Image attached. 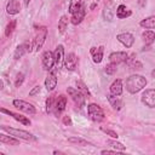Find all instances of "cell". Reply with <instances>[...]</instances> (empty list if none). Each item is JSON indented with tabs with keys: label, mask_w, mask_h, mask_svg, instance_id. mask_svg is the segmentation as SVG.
<instances>
[{
	"label": "cell",
	"mask_w": 155,
	"mask_h": 155,
	"mask_svg": "<svg viewBox=\"0 0 155 155\" xmlns=\"http://www.w3.org/2000/svg\"><path fill=\"white\" fill-rule=\"evenodd\" d=\"M21 11V4L18 0H10L6 6V12L8 15H17Z\"/></svg>",
	"instance_id": "obj_16"
},
{
	"label": "cell",
	"mask_w": 155,
	"mask_h": 155,
	"mask_svg": "<svg viewBox=\"0 0 155 155\" xmlns=\"http://www.w3.org/2000/svg\"><path fill=\"white\" fill-rule=\"evenodd\" d=\"M15 28H16V21L13 19V21H11L7 25H6V29H5V35L6 36H10V34L15 30Z\"/></svg>",
	"instance_id": "obj_32"
},
{
	"label": "cell",
	"mask_w": 155,
	"mask_h": 155,
	"mask_svg": "<svg viewBox=\"0 0 155 155\" xmlns=\"http://www.w3.org/2000/svg\"><path fill=\"white\" fill-rule=\"evenodd\" d=\"M67 107V97L63 96V94H59V96H56V101H54V109H53V113L56 115L61 114Z\"/></svg>",
	"instance_id": "obj_9"
},
{
	"label": "cell",
	"mask_w": 155,
	"mask_h": 155,
	"mask_svg": "<svg viewBox=\"0 0 155 155\" xmlns=\"http://www.w3.org/2000/svg\"><path fill=\"white\" fill-rule=\"evenodd\" d=\"M23 80H24V75H23L22 73H19V74H17V79H16V82H15V85H16V87H19V86L22 85V82H23Z\"/></svg>",
	"instance_id": "obj_36"
},
{
	"label": "cell",
	"mask_w": 155,
	"mask_h": 155,
	"mask_svg": "<svg viewBox=\"0 0 155 155\" xmlns=\"http://www.w3.org/2000/svg\"><path fill=\"white\" fill-rule=\"evenodd\" d=\"M116 39H117L124 46H126L127 48H130V47L133 45V42H134V38H133V35L130 34V33H121V34H117Z\"/></svg>",
	"instance_id": "obj_12"
},
{
	"label": "cell",
	"mask_w": 155,
	"mask_h": 155,
	"mask_svg": "<svg viewBox=\"0 0 155 155\" xmlns=\"http://www.w3.org/2000/svg\"><path fill=\"white\" fill-rule=\"evenodd\" d=\"M54 101H56V96H50L46 99V110L47 113H53L54 109Z\"/></svg>",
	"instance_id": "obj_29"
},
{
	"label": "cell",
	"mask_w": 155,
	"mask_h": 155,
	"mask_svg": "<svg viewBox=\"0 0 155 155\" xmlns=\"http://www.w3.org/2000/svg\"><path fill=\"white\" fill-rule=\"evenodd\" d=\"M104 17L108 21H111V18H113V10L109 8V6H105V8H104Z\"/></svg>",
	"instance_id": "obj_34"
},
{
	"label": "cell",
	"mask_w": 155,
	"mask_h": 155,
	"mask_svg": "<svg viewBox=\"0 0 155 155\" xmlns=\"http://www.w3.org/2000/svg\"><path fill=\"white\" fill-rule=\"evenodd\" d=\"M40 88H41L40 86H35V87L29 92V96H35L36 93H39V92H40Z\"/></svg>",
	"instance_id": "obj_37"
},
{
	"label": "cell",
	"mask_w": 155,
	"mask_h": 155,
	"mask_svg": "<svg viewBox=\"0 0 155 155\" xmlns=\"http://www.w3.org/2000/svg\"><path fill=\"white\" fill-rule=\"evenodd\" d=\"M132 15V12L125 6V5H119L116 7V17L120 18V19H124L126 17H130Z\"/></svg>",
	"instance_id": "obj_22"
},
{
	"label": "cell",
	"mask_w": 155,
	"mask_h": 155,
	"mask_svg": "<svg viewBox=\"0 0 155 155\" xmlns=\"http://www.w3.org/2000/svg\"><path fill=\"white\" fill-rule=\"evenodd\" d=\"M42 65H44V69L46 70H51L53 68V64H54V61H53V53L51 51H45L42 53Z\"/></svg>",
	"instance_id": "obj_11"
},
{
	"label": "cell",
	"mask_w": 155,
	"mask_h": 155,
	"mask_svg": "<svg viewBox=\"0 0 155 155\" xmlns=\"http://www.w3.org/2000/svg\"><path fill=\"white\" fill-rule=\"evenodd\" d=\"M107 144L110 145V147H113V148H115L116 150H125L126 149V147L122 143L116 142V140H107Z\"/></svg>",
	"instance_id": "obj_31"
},
{
	"label": "cell",
	"mask_w": 155,
	"mask_h": 155,
	"mask_svg": "<svg viewBox=\"0 0 155 155\" xmlns=\"http://www.w3.org/2000/svg\"><path fill=\"white\" fill-rule=\"evenodd\" d=\"M116 151H113V150H102V154H115Z\"/></svg>",
	"instance_id": "obj_39"
},
{
	"label": "cell",
	"mask_w": 155,
	"mask_h": 155,
	"mask_svg": "<svg viewBox=\"0 0 155 155\" xmlns=\"http://www.w3.org/2000/svg\"><path fill=\"white\" fill-rule=\"evenodd\" d=\"M101 130H102L104 133H107V134H109L110 137H113V138H117V137H119L117 133H116L115 131H113V130H109V128H105V127H101Z\"/></svg>",
	"instance_id": "obj_35"
},
{
	"label": "cell",
	"mask_w": 155,
	"mask_h": 155,
	"mask_svg": "<svg viewBox=\"0 0 155 155\" xmlns=\"http://www.w3.org/2000/svg\"><path fill=\"white\" fill-rule=\"evenodd\" d=\"M139 2H140V5H144V1L143 0H139Z\"/></svg>",
	"instance_id": "obj_42"
},
{
	"label": "cell",
	"mask_w": 155,
	"mask_h": 155,
	"mask_svg": "<svg viewBox=\"0 0 155 155\" xmlns=\"http://www.w3.org/2000/svg\"><path fill=\"white\" fill-rule=\"evenodd\" d=\"M0 142H2L5 144H11V145H18L19 144L18 139L10 137V136H6V134H1V133H0Z\"/></svg>",
	"instance_id": "obj_26"
},
{
	"label": "cell",
	"mask_w": 155,
	"mask_h": 155,
	"mask_svg": "<svg viewBox=\"0 0 155 155\" xmlns=\"http://www.w3.org/2000/svg\"><path fill=\"white\" fill-rule=\"evenodd\" d=\"M46 35H47V28L46 27H40L36 29V34H35V39H34V45H35L36 51H39L42 47L44 41L46 39Z\"/></svg>",
	"instance_id": "obj_5"
},
{
	"label": "cell",
	"mask_w": 155,
	"mask_h": 155,
	"mask_svg": "<svg viewBox=\"0 0 155 155\" xmlns=\"http://www.w3.org/2000/svg\"><path fill=\"white\" fill-rule=\"evenodd\" d=\"M147 85V79L142 75H131L126 80V90L130 93H137Z\"/></svg>",
	"instance_id": "obj_1"
},
{
	"label": "cell",
	"mask_w": 155,
	"mask_h": 155,
	"mask_svg": "<svg viewBox=\"0 0 155 155\" xmlns=\"http://www.w3.org/2000/svg\"><path fill=\"white\" fill-rule=\"evenodd\" d=\"M139 24H140V27H143V28H147V29H154V27H155V17H154V16H150V17L143 19Z\"/></svg>",
	"instance_id": "obj_24"
},
{
	"label": "cell",
	"mask_w": 155,
	"mask_h": 155,
	"mask_svg": "<svg viewBox=\"0 0 155 155\" xmlns=\"http://www.w3.org/2000/svg\"><path fill=\"white\" fill-rule=\"evenodd\" d=\"M13 105L17 109H19V110H22V111H24L27 114H35L36 113V109H35V107L33 104H30V103H28L25 101H22V99H15L13 101Z\"/></svg>",
	"instance_id": "obj_6"
},
{
	"label": "cell",
	"mask_w": 155,
	"mask_h": 155,
	"mask_svg": "<svg viewBox=\"0 0 155 155\" xmlns=\"http://www.w3.org/2000/svg\"><path fill=\"white\" fill-rule=\"evenodd\" d=\"M122 93V81L120 79H116L111 85H110V94L114 96H120Z\"/></svg>",
	"instance_id": "obj_20"
},
{
	"label": "cell",
	"mask_w": 155,
	"mask_h": 155,
	"mask_svg": "<svg viewBox=\"0 0 155 155\" xmlns=\"http://www.w3.org/2000/svg\"><path fill=\"white\" fill-rule=\"evenodd\" d=\"M63 59H64V48L62 45H58L53 52V61L57 68H61L63 64Z\"/></svg>",
	"instance_id": "obj_10"
},
{
	"label": "cell",
	"mask_w": 155,
	"mask_h": 155,
	"mask_svg": "<svg viewBox=\"0 0 155 155\" xmlns=\"http://www.w3.org/2000/svg\"><path fill=\"white\" fill-rule=\"evenodd\" d=\"M76 90L78 91H80L82 94H85V96H90V91H88V88L86 87V85L84 84V82H81V81H76Z\"/></svg>",
	"instance_id": "obj_30"
},
{
	"label": "cell",
	"mask_w": 155,
	"mask_h": 155,
	"mask_svg": "<svg viewBox=\"0 0 155 155\" xmlns=\"http://www.w3.org/2000/svg\"><path fill=\"white\" fill-rule=\"evenodd\" d=\"M68 28V18L67 16H62L59 22H58V29H59V33H64Z\"/></svg>",
	"instance_id": "obj_28"
},
{
	"label": "cell",
	"mask_w": 155,
	"mask_h": 155,
	"mask_svg": "<svg viewBox=\"0 0 155 155\" xmlns=\"http://www.w3.org/2000/svg\"><path fill=\"white\" fill-rule=\"evenodd\" d=\"M67 92L69 93V96L71 97V99L74 101V103H75V105L78 108L81 109L82 107H85V94H82L80 91H78V90H75L73 87H69L67 90Z\"/></svg>",
	"instance_id": "obj_4"
},
{
	"label": "cell",
	"mask_w": 155,
	"mask_h": 155,
	"mask_svg": "<svg viewBox=\"0 0 155 155\" xmlns=\"http://www.w3.org/2000/svg\"><path fill=\"white\" fill-rule=\"evenodd\" d=\"M127 53L124 52V51H117V52H113L110 53L109 56V61L111 63H115V64H119V63H124L126 59H127Z\"/></svg>",
	"instance_id": "obj_13"
},
{
	"label": "cell",
	"mask_w": 155,
	"mask_h": 155,
	"mask_svg": "<svg viewBox=\"0 0 155 155\" xmlns=\"http://www.w3.org/2000/svg\"><path fill=\"white\" fill-rule=\"evenodd\" d=\"M0 127H1L4 131H6L7 133H10V136L16 137V138H21V139H25V140H36V139H38L34 134H31V133H29V132H27V131H23V130L12 128V127H8V126H6V125H1Z\"/></svg>",
	"instance_id": "obj_2"
},
{
	"label": "cell",
	"mask_w": 155,
	"mask_h": 155,
	"mask_svg": "<svg viewBox=\"0 0 155 155\" xmlns=\"http://www.w3.org/2000/svg\"><path fill=\"white\" fill-rule=\"evenodd\" d=\"M142 38H143L144 42H145L148 46H150V45L154 42V39H155V34H154V31H153V30H147V31H144V33H143Z\"/></svg>",
	"instance_id": "obj_25"
},
{
	"label": "cell",
	"mask_w": 155,
	"mask_h": 155,
	"mask_svg": "<svg viewBox=\"0 0 155 155\" xmlns=\"http://www.w3.org/2000/svg\"><path fill=\"white\" fill-rule=\"evenodd\" d=\"M82 6V0H70V4H69V12L70 13H74L76 12L78 10H80Z\"/></svg>",
	"instance_id": "obj_27"
},
{
	"label": "cell",
	"mask_w": 155,
	"mask_h": 155,
	"mask_svg": "<svg viewBox=\"0 0 155 155\" xmlns=\"http://www.w3.org/2000/svg\"><path fill=\"white\" fill-rule=\"evenodd\" d=\"M2 88H4V82L0 80V90H2Z\"/></svg>",
	"instance_id": "obj_41"
},
{
	"label": "cell",
	"mask_w": 155,
	"mask_h": 155,
	"mask_svg": "<svg viewBox=\"0 0 155 155\" xmlns=\"http://www.w3.org/2000/svg\"><path fill=\"white\" fill-rule=\"evenodd\" d=\"M142 102L149 107V108H154L155 107V91L153 88L145 90L142 94Z\"/></svg>",
	"instance_id": "obj_7"
},
{
	"label": "cell",
	"mask_w": 155,
	"mask_h": 155,
	"mask_svg": "<svg viewBox=\"0 0 155 155\" xmlns=\"http://www.w3.org/2000/svg\"><path fill=\"white\" fill-rule=\"evenodd\" d=\"M63 63H64V67L68 69V70H75L76 67H78V57L75 53H68L64 59H63Z\"/></svg>",
	"instance_id": "obj_8"
},
{
	"label": "cell",
	"mask_w": 155,
	"mask_h": 155,
	"mask_svg": "<svg viewBox=\"0 0 155 155\" xmlns=\"http://www.w3.org/2000/svg\"><path fill=\"white\" fill-rule=\"evenodd\" d=\"M57 86V78H56V74L54 71H50L47 78L45 79V87L47 91H53Z\"/></svg>",
	"instance_id": "obj_14"
},
{
	"label": "cell",
	"mask_w": 155,
	"mask_h": 155,
	"mask_svg": "<svg viewBox=\"0 0 155 155\" xmlns=\"http://www.w3.org/2000/svg\"><path fill=\"white\" fill-rule=\"evenodd\" d=\"M108 97V101H109V103L111 104V107L114 108V109H116V110H120L122 107H124V102L117 97V96H114V94H108L107 96Z\"/></svg>",
	"instance_id": "obj_21"
},
{
	"label": "cell",
	"mask_w": 155,
	"mask_h": 155,
	"mask_svg": "<svg viewBox=\"0 0 155 155\" xmlns=\"http://www.w3.org/2000/svg\"><path fill=\"white\" fill-rule=\"evenodd\" d=\"M91 54H92V58H93V62L94 63H101L102 59H103V53H104V47L103 46H99V47H92L90 50Z\"/></svg>",
	"instance_id": "obj_18"
},
{
	"label": "cell",
	"mask_w": 155,
	"mask_h": 155,
	"mask_svg": "<svg viewBox=\"0 0 155 155\" xmlns=\"http://www.w3.org/2000/svg\"><path fill=\"white\" fill-rule=\"evenodd\" d=\"M29 1H30V0H23V2H24V6H28V5H29Z\"/></svg>",
	"instance_id": "obj_40"
},
{
	"label": "cell",
	"mask_w": 155,
	"mask_h": 155,
	"mask_svg": "<svg viewBox=\"0 0 155 155\" xmlns=\"http://www.w3.org/2000/svg\"><path fill=\"white\" fill-rule=\"evenodd\" d=\"M0 111H1V113H5V114H7V115H11L15 120L22 122L23 125H30V120H28L25 116H22V115H19V114H16V113H13V111H11V110H6V109H0Z\"/></svg>",
	"instance_id": "obj_19"
},
{
	"label": "cell",
	"mask_w": 155,
	"mask_h": 155,
	"mask_svg": "<svg viewBox=\"0 0 155 155\" xmlns=\"http://www.w3.org/2000/svg\"><path fill=\"white\" fill-rule=\"evenodd\" d=\"M68 142H69V143H73V144H76V145H81V147L92 145V143H90V142H87L86 139L80 138V137H69V138H68Z\"/></svg>",
	"instance_id": "obj_23"
},
{
	"label": "cell",
	"mask_w": 155,
	"mask_h": 155,
	"mask_svg": "<svg viewBox=\"0 0 155 155\" xmlns=\"http://www.w3.org/2000/svg\"><path fill=\"white\" fill-rule=\"evenodd\" d=\"M87 113H88V116L91 120L96 121V122H101L105 119V114H104V110L96 103H91L88 107H87Z\"/></svg>",
	"instance_id": "obj_3"
},
{
	"label": "cell",
	"mask_w": 155,
	"mask_h": 155,
	"mask_svg": "<svg viewBox=\"0 0 155 155\" xmlns=\"http://www.w3.org/2000/svg\"><path fill=\"white\" fill-rule=\"evenodd\" d=\"M63 122H64L65 125H70V124H71V120H70L69 116H64V117H63Z\"/></svg>",
	"instance_id": "obj_38"
},
{
	"label": "cell",
	"mask_w": 155,
	"mask_h": 155,
	"mask_svg": "<svg viewBox=\"0 0 155 155\" xmlns=\"http://www.w3.org/2000/svg\"><path fill=\"white\" fill-rule=\"evenodd\" d=\"M30 51H31V45L28 44V42H24V44L17 46L13 57H15V59H18V58H21L25 52H30Z\"/></svg>",
	"instance_id": "obj_17"
},
{
	"label": "cell",
	"mask_w": 155,
	"mask_h": 155,
	"mask_svg": "<svg viewBox=\"0 0 155 155\" xmlns=\"http://www.w3.org/2000/svg\"><path fill=\"white\" fill-rule=\"evenodd\" d=\"M85 15H86V11H85V6L82 5L80 10H78V11L74 12V13H71V18H70L71 23L75 24V25L79 24V23H81L82 19L85 18Z\"/></svg>",
	"instance_id": "obj_15"
},
{
	"label": "cell",
	"mask_w": 155,
	"mask_h": 155,
	"mask_svg": "<svg viewBox=\"0 0 155 155\" xmlns=\"http://www.w3.org/2000/svg\"><path fill=\"white\" fill-rule=\"evenodd\" d=\"M116 65L117 64H115V63H109V64H107L105 65V73L107 74H109V75H113L115 71H116Z\"/></svg>",
	"instance_id": "obj_33"
}]
</instances>
